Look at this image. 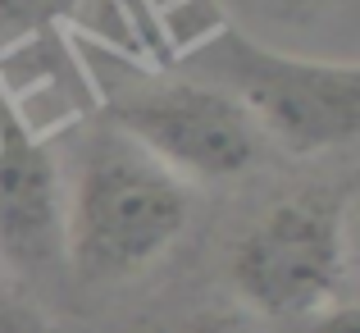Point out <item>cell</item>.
Returning <instances> with one entry per match:
<instances>
[{
  "label": "cell",
  "instance_id": "obj_3",
  "mask_svg": "<svg viewBox=\"0 0 360 333\" xmlns=\"http://www.w3.org/2000/svg\"><path fill=\"white\" fill-rule=\"evenodd\" d=\"M352 187L306 183L269 201L229 246V283L260 325H297L342 301Z\"/></svg>",
  "mask_w": 360,
  "mask_h": 333
},
{
  "label": "cell",
  "instance_id": "obj_8",
  "mask_svg": "<svg viewBox=\"0 0 360 333\" xmlns=\"http://www.w3.org/2000/svg\"><path fill=\"white\" fill-rule=\"evenodd\" d=\"M0 333H60L32 301H23L14 288L0 283Z\"/></svg>",
  "mask_w": 360,
  "mask_h": 333
},
{
  "label": "cell",
  "instance_id": "obj_2",
  "mask_svg": "<svg viewBox=\"0 0 360 333\" xmlns=\"http://www.w3.org/2000/svg\"><path fill=\"white\" fill-rule=\"evenodd\" d=\"M187 78L224 92L288 156L352 146L360 132V69L352 60H306L219 27L187 55Z\"/></svg>",
  "mask_w": 360,
  "mask_h": 333
},
{
  "label": "cell",
  "instance_id": "obj_6",
  "mask_svg": "<svg viewBox=\"0 0 360 333\" xmlns=\"http://www.w3.org/2000/svg\"><path fill=\"white\" fill-rule=\"evenodd\" d=\"M132 333H269L255 315H246L242 306H192L174 310V315L141 320Z\"/></svg>",
  "mask_w": 360,
  "mask_h": 333
},
{
  "label": "cell",
  "instance_id": "obj_5",
  "mask_svg": "<svg viewBox=\"0 0 360 333\" xmlns=\"http://www.w3.org/2000/svg\"><path fill=\"white\" fill-rule=\"evenodd\" d=\"M0 260L23 279H46L64 265V187L55 160L9 114H0Z\"/></svg>",
  "mask_w": 360,
  "mask_h": 333
},
{
  "label": "cell",
  "instance_id": "obj_7",
  "mask_svg": "<svg viewBox=\"0 0 360 333\" xmlns=\"http://www.w3.org/2000/svg\"><path fill=\"white\" fill-rule=\"evenodd\" d=\"M78 0H0V42L27 32H46L55 18H64Z\"/></svg>",
  "mask_w": 360,
  "mask_h": 333
},
{
  "label": "cell",
  "instance_id": "obj_9",
  "mask_svg": "<svg viewBox=\"0 0 360 333\" xmlns=\"http://www.w3.org/2000/svg\"><path fill=\"white\" fill-rule=\"evenodd\" d=\"M288 333H360V310H356L352 297H342V301H333V306L288 325Z\"/></svg>",
  "mask_w": 360,
  "mask_h": 333
},
{
  "label": "cell",
  "instance_id": "obj_1",
  "mask_svg": "<svg viewBox=\"0 0 360 333\" xmlns=\"http://www.w3.org/2000/svg\"><path fill=\"white\" fill-rule=\"evenodd\" d=\"M192 224V192L110 123L82 137L64 192V265L82 283H123L174 251Z\"/></svg>",
  "mask_w": 360,
  "mask_h": 333
},
{
  "label": "cell",
  "instance_id": "obj_4",
  "mask_svg": "<svg viewBox=\"0 0 360 333\" xmlns=\"http://www.w3.org/2000/svg\"><path fill=\"white\" fill-rule=\"evenodd\" d=\"M105 123L174 169L183 183H238L264 156V137L224 92L196 78L110 73Z\"/></svg>",
  "mask_w": 360,
  "mask_h": 333
}]
</instances>
